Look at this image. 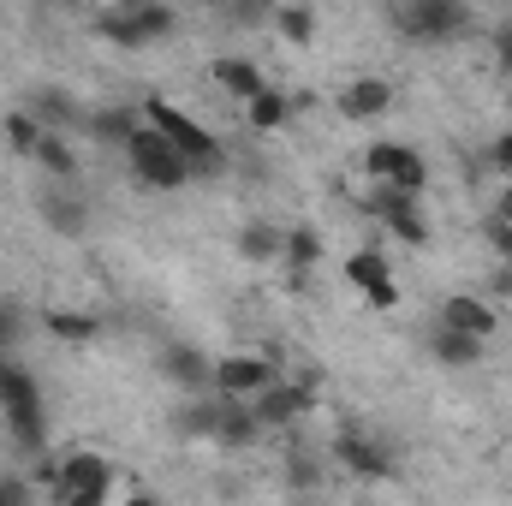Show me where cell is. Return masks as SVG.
I'll use <instances>...</instances> for the list:
<instances>
[{"label":"cell","mask_w":512,"mask_h":506,"mask_svg":"<svg viewBox=\"0 0 512 506\" xmlns=\"http://www.w3.org/2000/svg\"><path fill=\"white\" fill-rule=\"evenodd\" d=\"M262 441V423H256V405L239 399H221V423H215V447H256Z\"/></svg>","instance_id":"d6986e66"},{"label":"cell","mask_w":512,"mask_h":506,"mask_svg":"<svg viewBox=\"0 0 512 506\" xmlns=\"http://www.w3.org/2000/svg\"><path fill=\"white\" fill-rule=\"evenodd\" d=\"M42 322L54 340H96L102 334V316H90V310H48Z\"/></svg>","instance_id":"d4e9b609"},{"label":"cell","mask_w":512,"mask_h":506,"mask_svg":"<svg viewBox=\"0 0 512 506\" xmlns=\"http://www.w3.org/2000/svg\"><path fill=\"white\" fill-rule=\"evenodd\" d=\"M364 209L382 221L387 233L399 239V245H411V251H423L429 245V221H423V197H399V191H376L370 185V197H364Z\"/></svg>","instance_id":"30bf717a"},{"label":"cell","mask_w":512,"mask_h":506,"mask_svg":"<svg viewBox=\"0 0 512 506\" xmlns=\"http://www.w3.org/2000/svg\"><path fill=\"white\" fill-rule=\"evenodd\" d=\"M173 6H155V0H131V6H114V12H102V36L114 42V48H149V42H161V36H173Z\"/></svg>","instance_id":"52a82bcc"},{"label":"cell","mask_w":512,"mask_h":506,"mask_svg":"<svg viewBox=\"0 0 512 506\" xmlns=\"http://www.w3.org/2000/svg\"><path fill=\"white\" fill-rule=\"evenodd\" d=\"M0 352H6V340H0ZM0 364H6V358H0Z\"/></svg>","instance_id":"836d02e7"},{"label":"cell","mask_w":512,"mask_h":506,"mask_svg":"<svg viewBox=\"0 0 512 506\" xmlns=\"http://www.w3.org/2000/svg\"><path fill=\"white\" fill-rule=\"evenodd\" d=\"M126 161H131V173L149 185V191H185L191 185V167H185V155L161 137V131H149L143 120H137V131H131L126 143Z\"/></svg>","instance_id":"7a4b0ae2"},{"label":"cell","mask_w":512,"mask_h":506,"mask_svg":"<svg viewBox=\"0 0 512 506\" xmlns=\"http://www.w3.org/2000/svg\"><path fill=\"white\" fill-rule=\"evenodd\" d=\"M322 256V233H310V227H286V262L292 268H310Z\"/></svg>","instance_id":"4316f807"},{"label":"cell","mask_w":512,"mask_h":506,"mask_svg":"<svg viewBox=\"0 0 512 506\" xmlns=\"http://www.w3.org/2000/svg\"><path fill=\"white\" fill-rule=\"evenodd\" d=\"M393 96H399V90H393L387 78H352V84L340 90V102H334V108H340L346 120H358V126H364V120H382L387 108H393Z\"/></svg>","instance_id":"2e32d148"},{"label":"cell","mask_w":512,"mask_h":506,"mask_svg":"<svg viewBox=\"0 0 512 506\" xmlns=\"http://www.w3.org/2000/svg\"><path fill=\"white\" fill-rule=\"evenodd\" d=\"M245 120H251L256 131H280V126H286V120H292V96L268 84V90H262L256 102H245Z\"/></svg>","instance_id":"cb8c5ba5"},{"label":"cell","mask_w":512,"mask_h":506,"mask_svg":"<svg viewBox=\"0 0 512 506\" xmlns=\"http://www.w3.org/2000/svg\"><path fill=\"white\" fill-rule=\"evenodd\" d=\"M42 221H48L54 233H66V239H84V227H90V203H84L78 191L54 185V191L42 197Z\"/></svg>","instance_id":"e0dca14e"},{"label":"cell","mask_w":512,"mask_h":506,"mask_svg":"<svg viewBox=\"0 0 512 506\" xmlns=\"http://www.w3.org/2000/svg\"><path fill=\"white\" fill-rule=\"evenodd\" d=\"M346 286H352L364 304H376V310H393V304H399L393 262H387V251H376V245H364V251L346 256Z\"/></svg>","instance_id":"8fae6325"},{"label":"cell","mask_w":512,"mask_h":506,"mask_svg":"<svg viewBox=\"0 0 512 506\" xmlns=\"http://www.w3.org/2000/svg\"><path fill=\"white\" fill-rule=\"evenodd\" d=\"M364 173H370L376 191H399V197H423V185H429V161L411 143H393V137L364 149Z\"/></svg>","instance_id":"277c9868"},{"label":"cell","mask_w":512,"mask_h":506,"mask_svg":"<svg viewBox=\"0 0 512 506\" xmlns=\"http://www.w3.org/2000/svg\"><path fill=\"white\" fill-rule=\"evenodd\" d=\"M286 471H292V483H298V489H316V483H322V465H316L310 453H292V459H286Z\"/></svg>","instance_id":"83f0119b"},{"label":"cell","mask_w":512,"mask_h":506,"mask_svg":"<svg viewBox=\"0 0 512 506\" xmlns=\"http://www.w3.org/2000/svg\"><path fill=\"white\" fill-rule=\"evenodd\" d=\"M126 506H161V501H155L149 489H131V495H126Z\"/></svg>","instance_id":"d6a6232c"},{"label":"cell","mask_w":512,"mask_h":506,"mask_svg":"<svg viewBox=\"0 0 512 506\" xmlns=\"http://www.w3.org/2000/svg\"><path fill=\"white\" fill-rule=\"evenodd\" d=\"M393 30L411 36V42H447V36L471 30V6L465 0H399Z\"/></svg>","instance_id":"5b68a950"},{"label":"cell","mask_w":512,"mask_h":506,"mask_svg":"<svg viewBox=\"0 0 512 506\" xmlns=\"http://www.w3.org/2000/svg\"><path fill=\"white\" fill-rule=\"evenodd\" d=\"M489 245H495V262L512 274V227H501V221H489Z\"/></svg>","instance_id":"f546056e"},{"label":"cell","mask_w":512,"mask_h":506,"mask_svg":"<svg viewBox=\"0 0 512 506\" xmlns=\"http://www.w3.org/2000/svg\"><path fill=\"white\" fill-rule=\"evenodd\" d=\"M310 411H316V381H304V376L298 381L280 376L262 399H256V423H262V435H268V429H292V423H304Z\"/></svg>","instance_id":"7c38bea8"},{"label":"cell","mask_w":512,"mask_h":506,"mask_svg":"<svg viewBox=\"0 0 512 506\" xmlns=\"http://www.w3.org/2000/svg\"><path fill=\"white\" fill-rule=\"evenodd\" d=\"M334 459H340L352 477H364V483H387V477H393V465H399L393 441L376 435V429H364V423H346V429L334 435Z\"/></svg>","instance_id":"9c48e42d"},{"label":"cell","mask_w":512,"mask_h":506,"mask_svg":"<svg viewBox=\"0 0 512 506\" xmlns=\"http://www.w3.org/2000/svg\"><path fill=\"white\" fill-rule=\"evenodd\" d=\"M209 78H215L227 96H239V102H256V96L268 90V72L256 66L251 54H215V60H209Z\"/></svg>","instance_id":"9a60e30c"},{"label":"cell","mask_w":512,"mask_h":506,"mask_svg":"<svg viewBox=\"0 0 512 506\" xmlns=\"http://www.w3.org/2000/svg\"><path fill=\"white\" fill-rule=\"evenodd\" d=\"M215 423H221V399L215 393L179 399V411H173V435L179 441H215Z\"/></svg>","instance_id":"ac0fdd59"},{"label":"cell","mask_w":512,"mask_h":506,"mask_svg":"<svg viewBox=\"0 0 512 506\" xmlns=\"http://www.w3.org/2000/svg\"><path fill=\"white\" fill-rule=\"evenodd\" d=\"M54 495L60 506H108L114 495V465L90 447H72L60 465H54Z\"/></svg>","instance_id":"3957f363"},{"label":"cell","mask_w":512,"mask_h":506,"mask_svg":"<svg viewBox=\"0 0 512 506\" xmlns=\"http://www.w3.org/2000/svg\"><path fill=\"white\" fill-rule=\"evenodd\" d=\"M268 24H274V36H280L286 48H310V36H316V12H310V6H274Z\"/></svg>","instance_id":"603a6c76"},{"label":"cell","mask_w":512,"mask_h":506,"mask_svg":"<svg viewBox=\"0 0 512 506\" xmlns=\"http://www.w3.org/2000/svg\"><path fill=\"white\" fill-rule=\"evenodd\" d=\"M161 376L173 381L185 399H197V393H215V364H209V352H197V346H185V340L161 346Z\"/></svg>","instance_id":"5bb4252c"},{"label":"cell","mask_w":512,"mask_h":506,"mask_svg":"<svg viewBox=\"0 0 512 506\" xmlns=\"http://www.w3.org/2000/svg\"><path fill=\"white\" fill-rule=\"evenodd\" d=\"M143 126L161 131L179 155H185V167H191V179H215V173H227V149H221V137L209 126H197L191 114H179L173 102H161V96H149L143 102Z\"/></svg>","instance_id":"6da1fadb"},{"label":"cell","mask_w":512,"mask_h":506,"mask_svg":"<svg viewBox=\"0 0 512 506\" xmlns=\"http://www.w3.org/2000/svg\"><path fill=\"white\" fill-rule=\"evenodd\" d=\"M0 411H6V423H12V435H18L24 447H42L48 417H42V387H36L30 370L0 364Z\"/></svg>","instance_id":"8992f818"},{"label":"cell","mask_w":512,"mask_h":506,"mask_svg":"<svg viewBox=\"0 0 512 506\" xmlns=\"http://www.w3.org/2000/svg\"><path fill=\"white\" fill-rule=\"evenodd\" d=\"M274 381H280V364L268 352H227V358H215V399L256 405Z\"/></svg>","instance_id":"ba28073f"},{"label":"cell","mask_w":512,"mask_h":506,"mask_svg":"<svg viewBox=\"0 0 512 506\" xmlns=\"http://www.w3.org/2000/svg\"><path fill=\"white\" fill-rule=\"evenodd\" d=\"M42 120H36V114H30V108H12V114H6V143H12V149H18V155H36V143H42Z\"/></svg>","instance_id":"484cf974"},{"label":"cell","mask_w":512,"mask_h":506,"mask_svg":"<svg viewBox=\"0 0 512 506\" xmlns=\"http://www.w3.org/2000/svg\"><path fill=\"white\" fill-rule=\"evenodd\" d=\"M239 256H245V262H274V256H286V227L251 221V227L239 233Z\"/></svg>","instance_id":"7402d4cb"},{"label":"cell","mask_w":512,"mask_h":506,"mask_svg":"<svg viewBox=\"0 0 512 506\" xmlns=\"http://www.w3.org/2000/svg\"><path fill=\"white\" fill-rule=\"evenodd\" d=\"M24 501H30V489H24L18 477H6V483H0V506H24Z\"/></svg>","instance_id":"1f68e13d"},{"label":"cell","mask_w":512,"mask_h":506,"mask_svg":"<svg viewBox=\"0 0 512 506\" xmlns=\"http://www.w3.org/2000/svg\"><path fill=\"white\" fill-rule=\"evenodd\" d=\"M489 167L501 173V185H512V131H501V137L489 143Z\"/></svg>","instance_id":"f1b7e54d"},{"label":"cell","mask_w":512,"mask_h":506,"mask_svg":"<svg viewBox=\"0 0 512 506\" xmlns=\"http://www.w3.org/2000/svg\"><path fill=\"white\" fill-rule=\"evenodd\" d=\"M483 340H471V334H453V328H435L429 334V358L435 364H447V370H471V364H483Z\"/></svg>","instance_id":"44dd1931"},{"label":"cell","mask_w":512,"mask_h":506,"mask_svg":"<svg viewBox=\"0 0 512 506\" xmlns=\"http://www.w3.org/2000/svg\"><path fill=\"white\" fill-rule=\"evenodd\" d=\"M435 328H453V334H471V340L489 346V334H501V310L489 298H477V292H453V298H441Z\"/></svg>","instance_id":"4fadbf2b"},{"label":"cell","mask_w":512,"mask_h":506,"mask_svg":"<svg viewBox=\"0 0 512 506\" xmlns=\"http://www.w3.org/2000/svg\"><path fill=\"white\" fill-rule=\"evenodd\" d=\"M54 185H72L78 179V149L66 143V131H42V143H36V155H30Z\"/></svg>","instance_id":"ffe728a7"},{"label":"cell","mask_w":512,"mask_h":506,"mask_svg":"<svg viewBox=\"0 0 512 506\" xmlns=\"http://www.w3.org/2000/svg\"><path fill=\"white\" fill-rule=\"evenodd\" d=\"M489 221L512 227V185H495V209H489Z\"/></svg>","instance_id":"4dcf8cb0"}]
</instances>
